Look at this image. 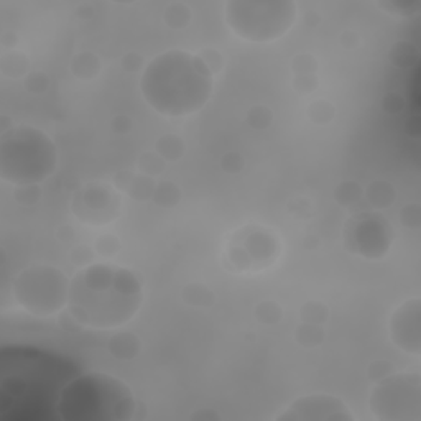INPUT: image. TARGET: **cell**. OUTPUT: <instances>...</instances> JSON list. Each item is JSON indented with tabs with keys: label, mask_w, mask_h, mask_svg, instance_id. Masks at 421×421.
<instances>
[{
	"label": "cell",
	"mask_w": 421,
	"mask_h": 421,
	"mask_svg": "<svg viewBox=\"0 0 421 421\" xmlns=\"http://www.w3.org/2000/svg\"><path fill=\"white\" fill-rule=\"evenodd\" d=\"M143 287L134 271L111 263H89L69 282L68 313L81 328L118 329L142 308Z\"/></svg>",
	"instance_id": "cell-1"
},
{
	"label": "cell",
	"mask_w": 421,
	"mask_h": 421,
	"mask_svg": "<svg viewBox=\"0 0 421 421\" xmlns=\"http://www.w3.org/2000/svg\"><path fill=\"white\" fill-rule=\"evenodd\" d=\"M214 74L197 55L170 50L143 68L140 91L153 111L170 118L188 117L209 102Z\"/></svg>",
	"instance_id": "cell-2"
},
{
	"label": "cell",
	"mask_w": 421,
	"mask_h": 421,
	"mask_svg": "<svg viewBox=\"0 0 421 421\" xmlns=\"http://www.w3.org/2000/svg\"><path fill=\"white\" fill-rule=\"evenodd\" d=\"M137 410L129 385L102 372L74 375L61 388L55 405L61 421H130Z\"/></svg>",
	"instance_id": "cell-3"
},
{
	"label": "cell",
	"mask_w": 421,
	"mask_h": 421,
	"mask_svg": "<svg viewBox=\"0 0 421 421\" xmlns=\"http://www.w3.org/2000/svg\"><path fill=\"white\" fill-rule=\"evenodd\" d=\"M58 166V148L50 135L32 125H17L0 137V178L13 186H39Z\"/></svg>",
	"instance_id": "cell-4"
},
{
	"label": "cell",
	"mask_w": 421,
	"mask_h": 421,
	"mask_svg": "<svg viewBox=\"0 0 421 421\" xmlns=\"http://www.w3.org/2000/svg\"><path fill=\"white\" fill-rule=\"evenodd\" d=\"M298 19L292 0H229L224 20L235 37L249 43H271L283 38Z\"/></svg>",
	"instance_id": "cell-5"
},
{
	"label": "cell",
	"mask_w": 421,
	"mask_h": 421,
	"mask_svg": "<svg viewBox=\"0 0 421 421\" xmlns=\"http://www.w3.org/2000/svg\"><path fill=\"white\" fill-rule=\"evenodd\" d=\"M69 282L71 280L58 267L30 265L13 278V301L28 314L50 318L68 306Z\"/></svg>",
	"instance_id": "cell-6"
},
{
	"label": "cell",
	"mask_w": 421,
	"mask_h": 421,
	"mask_svg": "<svg viewBox=\"0 0 421 421\" xmlns=\"http://www.w3.org/2000/svg\"><path fill=\"white\" fill-rule=\"evenodd\" d=\"M368 410L379 421L421 420V377L400 372L382 377L368 395Z\"/></svg>",
	"instance_id": "cell-7"
},
{
	"label": "cell",
	"mask_w": 421,
	"mask_h": 421,
	"mask_svg": "<svg viewBox=\"0 0 421 421\" xmlns=\"http://www.w3.org/2000/svg\"><path fill=\"white\" fill-rule=\"evenodd\" d=\"M395 232L379 210L361 213L344 227V245L354 256L379 260L392 249Z\"/></svg>",
	"instance_id": "cell-8"
},
{
	"label": "cell",
	"mask_w": 421,
	"mask_h": 421,
	"mask_svg": "<svg viewBox=\"0 0 421 421\" xmlns=\"http://www.w3.org/2000/svg\"><path fill=\"white\" fill-rule=\"evenodd\" d=\"M120 195L104 183L79 188L73 197V214L87 226H105L120 216Z\"/></svg>",
	"instance_id": "cell-9"
},
{
	"label": "cell",
	"mask_w": 421,
	"mask_h": 421,
	"mask_svg": "<svg viewBox=\"0 0 421 421\" xmlns=\"http://www.w3.org/2000/svg\"><path fill=\"white\" fill-rule=\"evenodd\" d=\"M278 421H354L350 408L334 395L314 393L296 398L278 416Z\"/></svg>",
	"instance_id": "cell-10"
},
{
	"label": "cell",
	"mask_w": 421,
	"mask_h": 421,
	"mask_svg": "<svg viewBox=\"0 0 421 421\" xmlns=\"http://www.w3.org/2000/svg\"><path fill=\"white\" fill-rule=\"evenodd\" d=\"M390 339L402 352L420 357L421 354V301L420 298L403 301L390 316Z\"/></svg>",
	"instance_id": "cell-11"
},
{
	"label": "cell",
	"mask_w": 421,
	"mask_h": 421,
	"mask_svg": "<svg viewBox=\"0 0 421 421\" xmlns=\"http://www.w3.org/2000/svg\"><path fill=\"white\" fill-rule=\"evenodd\" d=\"M276 250L274 237L267 235L263 231H250L240 247L231 245L229 256L237 270H250L253 262H271Z\"/></svg>",
	"instance_id": "cell-12"
},
{
	"label": "cell",
	"mask_w": 421,
	"mask_h": 421,
	"mask_svg": "<svg viewBox=\"0 0 421 421\" xmlns=\"http://www.w3.org/2000/svg\"><path fill=\"white\" fill-rule=\"evenodd\" d=\"M289 69L293 73V87L298 94L308 96L318 87V60L311 53H300L292 60Z\"/></svg>",
	"instance_id": "cell-13"
},
{
	"label": "cell",
	"mask_w": 421,
	"mask_h": 421,
	"mask_svg": "<svg viewBox=\"0 0 421 421\" xmlns=\"http://www.w3.org/2000/svg\"><path fill=\"white\" fill-rule=\"evenodd\" d=\"M107 349L118 361H132L142 352V341L134 332L120 331L109 339Z\"/></svg>",
	"instance_id": "cell-14"
},
{
	"label": "cell",
	"mask_w": 421,
	"mask_h": 421,
	"mask_svg": "<svg viewBox=\"0 0 421 421\" xmlns=\"http://www.w3.org/2000/svg\"><path fill=\"white\" fill-rule=\"evenodd\" d=\"M69 69H71L73 76L82 81H91L99 76L100 69H102V63H100L99 56L91 51H81L73 56L71 63H69Z\"/></svg>",
	"instance_id": "cell-15"
},
{
	"label": "cell",
	"mask_w": 421,
	"mask_h": 421,
	"mask_svg": "<svg viewBox=\"0 0 421 421\" xmlns=\"http://www.w3.org/2000/svg\"><path fill=\"white\" fill-rule=\"evenodd\" d=\"M368 204L372 206L375 210L387 209L393 204L395 197H397V191L388 181H382V179H377V181H372L368 184L367 191H366Z\"/></svg>",
	"instance_id": "cell-16"
},
{
	"label": "cell",
	"mask_w": 421,
	"mask_h": 421,
	"mask_svg": "<svg viewBox=\"0 0 421 421\" xmlns=\"http://www.w3.org/2000/svg\"><path fill=\"white\" fill-rule=\"evenodd\" d=\"M28 58H26L24 53L15 50L3 53L2 58H0V71L8 79L26 78V74H28Z\"/></svg>",
	"instance_id": "cell-17"
},
{
	"label": "cell",
	"mask_w": 421,
	"mask_h": 421,
	"mask_svg": "<svg viewBox=\"0 0 421 421\" xmlns=\"http://www.w3.org/2000/svg\"><path fill=\"white\" fill-rule=\"evenodd\" d=\"M377 7L387 12L388 15L410 19V17L418 15L421 2L420 0H382V2H377Z\"/></svg>",
	"instance_id": "cell-18"
},
{
	"label": "cell",
	"mask_w": 421,
	"mask_h": 421,
	"mask_svg": "<svg viewBox=\"0 0 421 421\" xmlns=\"http://www.w3.org/2000/svg\"><path fill=\"white\" fill-rule=\"evenodd\" d=\"M163 20H165V24L173 30L186 28L191 21L190 7L183 2L168 3L163 12Z\"/></svg>",
	"instance_id": "cell-19"
},
{
	"label": "cell",
	"mask_w": 421,
	"mask_h": 421,
	"mask_svg": "<svg viewBox=\"0 0 421 421\" xmlns=\"http://www.w3.org/2000/svg\"><path fill=\"white\" fill-rule=\"evenodd\" d=\"M390 61L395 66H398V68H410L411 64H415L416 58H418V50L411 45V43L405 42V39H402V42L395 43V45L390 48Z\"/></svg>",
	"instance_id": "cell-20"
},
{
	"label": "cell",
	"mask_w": 421,
	"mask_h": 421,
	"mask_svg": "<svg viewBox=\"0 0 421 421\" xmlns=\"http://www.w3.org/2000/svg\"><path fill=\"white\" fill-rule=\"evenodd\" d=\"M156 153L165 161H178L184 155V143L177 135H163L156 142Z\"/></svg>",
	"instance_id": "cell-21"
},
{
	"label": "cell",
	"mask_w": 421,
	"mask_h": 421,
	"mask_svg": "<svg viewBox=\"0 0 421 421\" xmlns=\"http://www.w3.org/2000/svg\"><path fill=\"white\" fill-rule=\"evenodd\" d=\"M295 337L298 344L305 346V348H314V346H319L324 341V329L319 324L306 323L298 326Z\"/></svg>",
	"instance_id": "cell-22"
},
{
	"label": "cell",
	"mask_w": 421,
	"mask_h": 421,
	"mask_svg": "<svg viewBox=\"0 0 421 421\" xmlns=\"http://www.w3.org/2000/svg\"><path fill=\"white\" fill-rule=\"evenodd\" d=\"M183 300L191 306H210L214 303V295L204 285L191 283L183 289Z\"/></svg>",
	"instance_id": "cell-23"
},
{
	"label": "cell",
	"mask_w": 421,
	"mask_h": 421,
	"mask_svg": "<svg viewBox=\"0 0 421 421\" xmlns=\"http://www.w3.org/2000/svg\"><path fill=\"white\" fill-rule=\"evenodd\" d=\"M153 201L161 208H171L179 201L181 197V192H179V188L173 183H160L155 186V191H153Z\"/></svg>",
	"instance_id": "cell-24"
},
{
	"label": "cell",
	"mask_w": 421,
	"mask_h": 421,
	"mask_svg": "<svg viewBox=\"0 0 421 421\" xmlns=\"http://www.w3.org/2000/svg\"><path fill=\"white\" fill-rule=\"evenodd\" d=\"M336 116V109L329 100L319 99L311 102L308 107V117L311 118V122L318 125H326L329 122H332V118Z\"/></svg>",
	"instance_id": "cell-25"
},
{
	"label": "cell",
	"mask_w": 421,
	"mask_h": 421,
	"mask_svg": "<svg viewBox=\"0 0 421 421\" xmlns=\"http://www.w3.org/2000/svg\"><path fill=\"white\" fill-rule=\"evenodd\" d=\"M361 195H362L361 184L355 181H344L336 188L334 199L341 206H350L361 197Z\"/></svg>",
	"instance_id": "cell-26"
},
{
	"label": "cell",
	"mask_w": 421,
	"mask_h": 421,
	"mask_svg": "<svg viewBox=\"0 0 421 421\" xmlns=\"http://www.w3.org/2000/svg\"><path fill=\"white\" fill-rule=\"evenodd\" d=\"M271 120H274V112L267 105H256L247 114L249 125L256 130H263L270 127Z\"/></svg>",
	"instance_id": "cell-27"
},
{
	"label": "cell",
	"mask_w": 421,
	"mask_h": 421,
	"mask_svg": "<svg viewBox=\"0 0 421 421\" xmlns=\"http://www.w3.org/2000/svg\"><path fill=\"white\" fill-rule=\"evenodd\" d=\"M256 318L262 324H275L282 319V308L275 301H262L256 308Z\"/></svg>",
	"instance_id": "cell-28"
},
{
	"label": "cell",
	"mask_w": 421,
	"mask_h": 421,
	"mask_svg": "<svg viewBox=\"0 0 421 421\" xmlns=\"http://www.w3.org/2000/svg\"><path fill=\"white\" fill-rule=\"evenodd\" d=\"M138 168L145 177H155V174H160L165 168V160L161 158L158 153H145V155L140 156L138 160Z\"/></svg>",
	"instance_id": "cell-29"
},
{
	"label": "cell",
	"mask_w": 421,
	"mask_h": 421,
	"mask_svg": "<svg viewBox=\"0 0 421 421\" xmlns=\"http://www.w3.org/2000/svg\"><path fill=\"white\" fill-rule=\"evenodd\" d=\"M13 197L15 201L21 206H32L37 203L42 196V191H39V186L37 184H32V186H13Z\"/></svg>",
	"instance_id": "cell-30"
},
{
	"label": "cell",
	"mask_w": 421,
	"mask_h": 421,
	"mask_svg": "<svg viewBox=\"0 0 421 421\" xmlns=\"http://www.w3.org/2000/svg\"><path fill=\"white\" fill-rule=\"evenodd\" d=\"M301 318L305 319L306 323H314L319 324L323 321H326L328 318V310L326 306H323L321 303H314L310 301L305 308L301 310Z\"/></svg>",
	"instance_id": "cell-31"
},
{
	"label": "cell",
	"mask_w": 421,
	"mask_h": 421,
	"mask_svg": "<svg viewBox=\"0 0 421 421\" xmlns=\"http://www.w3.org/2000/svg\"><path fill=\"white\" fill-rule=\"evenodd\" d=\"M197 56L203 60V63L208 66V69L213 74H217V73L222 71L224 58L217 50H214V48H204L203 51L197 53Z\"/></svg>",
	"instance_id": "cell-32"
},
{
	"label": "cell",
	"mask_w": 421,
	"mask_h": 421,
	"mask_svg": "<svg viewBox=\"0 0 421 421\" xmlns=\"http://www.w3.org/2000/svg\"><path fill=\"white\" fill-rule=\"evenodd\" d=\"M50 86V81H48V76L45 73H28L25 78V89L32 94H43Z\"/></svg>",
	"instance_id": "cell-33"
},
{
	"label": "cell",
	"mask_w": 421,
	"mask_h": 421,
	"mask_svg": "<svg viewBox=\"0 0 421 421\" xmlns=\"http://www.w3.org/2000/svg\"><path fill=\"white\" fill-rule=\"evenodd\" d=\"M400 222L408 229H418L421 224L420 204H408L400 210Z\"/></svg>",
	"instance_id": "cell-34"
},
{
	"label": "cell",
	"mask_w": 421,
	"mask_h": 421,
	"mask_svg": "<svg viewBox=\"0 0 421 421\" xmlns=\"http://www.w3.org/2000/svg\"><path fill=\"white\" fill-rule=\"evenodd\" d=\"M94 249L98 250L100 256H114V253L118 252V249H120V244H118V240L114 235H102L100 239L96 240Z\"/></svg>",
	"instance_id": "cell-35"
},
{
	"label": "cell",
	"mask_w": 421,
	"mask_h": 421,
	"mask_svg": "<svg viewBox=\"0 0 421 421\" xmlns=\"http://www.w3.org/2000/svg\"><path fill=\"white\" fill-rule=\"evenodd\" d=\"M382 107L390 114H400L405 109V99L400 94H397V92H390L382 100Z\"/></svg>",
	"instance_id": "cell-36"
},
{
	"label": "cell",
	"mask_w": 421,
	"mask_h": 421,
	"mask_svg": "<svg viewBox=\"0 0 421 421\" xmlns=\"http://www.w3.org/2000/svg\"><path fill=\"white\" fill-rule=\"evenodd\" d=\"M221 166L227 173H239V171L244 168V158L235 152L227 153V155L222 156Z\"/></svg>",
	"instance_id": "cell-37"
},
{
	"label": "cell",
	"mask_w": 421,
	"mask_h": 421,
	"mask_svg": "<svg viewBox=\"0 0 421 421\" xmlns=\"http://www.w3.org/2000/svg\"><path fill=\"white\" fill-rule=\"evenodd\" d=\"M122 68L125 71H137V69L142 68V56L138 53H127L122 58Z\"/></svg>",
	"instance_id": "cell-38"
},
{
	"label": "cell",
	"mask_w": 421,
	"mask_h": 421,
	"mask_svg": "<svg viewBox=\"0 0 421 421\" xmlns=\"http://www.w3.org/2000/svg\"><path fill=\"white\" fill-rule=\"evenodd\" d=\"M191 421H213V420H221V415L217 411L209 410V408H201V410L195 411L190 416Z\"/></svg>",
	"instance_id": "cell-39"
},
{
	"label": "cell",
	"mask_w": 421,
	"mask_h": 421,
	"mask_svg": "<svg viewBox=\"0 0 421 421\" xmlns=\"http://www.w3.org/2000/svg\"><path fill=\"white\" fill-rule=\"evenodd\" d=\"M341 45L346 48H354L359 45V37L354 32H344L341 35Z\"/></svg>",
	"instance_id": "cell-40"
},
{
	"label": "cell",
	"mask_w": 421,
	"mask_h": 421,
	"mask_svg": "<svg viewBox=\"0 0 421 421\" xmlns=\"http://www.w3.org/2000/svg\"><path fill=\"white\" fill-rule=\"evenodd\" d=\"M19 37H17V33L13 32H3L2 33V45L6 48H13L19 43V39H17Z\"/></svg>",
	"instance_id": "cell-41"
}]
</instances>
